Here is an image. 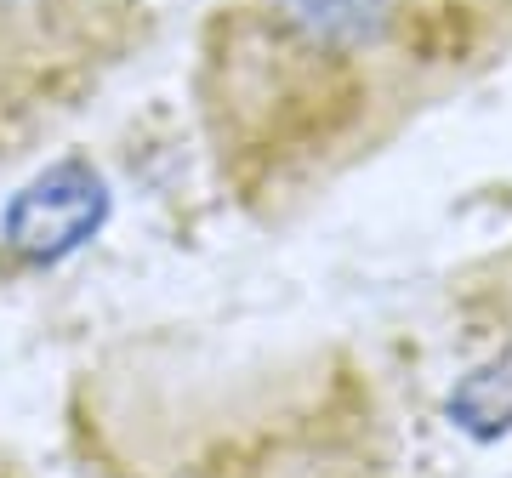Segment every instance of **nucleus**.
Wrapping results in <instances>:
<instances>
[{
	"label": "nucleus",
	"mask_w": 512,
	"mask_h": 478,
	"mask_svg": "<svg viewBox=\"0 0 512 478\" xmlns=\"http://www.w3.org/2000/svg\"><path fill=\"white\" fill-rule=\"evenodd\" d=\"M103 217V188L86 166H57L52 177H40L12 211H6V239L29 251V257H63L69 245L97 228Z\"/></svg>",
	"instance_id": "obj_2"
},
{
	"label": "nucleus",
	"mask_w": 512,
	"mask_h": 478,
	"mask_svg": "<svg viewBox=\"0 0 512 478\" xmlns=\"http://www.w3.org/2000/svg\"><path fill=\"white\" fill-rule=\"evenodd\" d=\"M427 23L433 0H217L194 63L217 188L251 217L308 200L427 63Z\"/></svg>",
	"instance_id": "obj_1"
},
{
	"label": "nucleus",
	"mask_w": 512,
	"mask_h": 478,
	"mask_svg": "<svg viewBox=\"0 0 512 478\" xmlns=\"http://www.w3.org/2000/svg\"><path fill=\"white\" fill-rule=\"evenodd\" d=\"M0 478H29V473H23L18 461H12V456H6V450H0Z\"/></svg>",
	"instance_id": "obj_3"
}]
</instances>
